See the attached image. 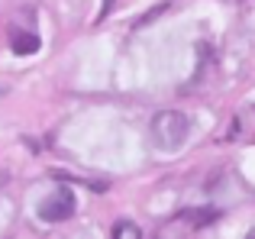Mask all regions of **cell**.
Wrapping results in <instances>:
<instances>
[{
  "mask_svg": "<svg viewBox=\"0 0 255 239\" xmlns=\"http://www.w3.org/2000/svg\"><path fill=\"white\" fill-rule=\"evenodd\" d=\"M75 217V194L68 188H58L55 194H49L39 204V220L45 223H65Z\"/></svg>",
  "mask_w": 255,
  "mask_h": 239,
  "instance_id": "7a4b0ae2",
  "label": "cell"
},
{
  "mask_svg": "<svg viewBox=\"0 0 255 239\" xmlns=\"http://www.w3.org/2000/svg\"><path fill=\"white\" fill-rule=\"evenodd\" d=\"M10 45H13V52H16V55H32V52H39V36L10 29Z\"/></svg>",
  "mask_w": 255,
  "mask_h": 239,
  "instance_id": "3957f363",
  "label": "cell"
},
{
  "mask_svg": "<svg viewBox=\"0 0 255 239\" xmlns=\"http://www.w3.org/2000/svg\"><path fill=\"white\" fill-rule=\"evenodd\" d=\"M110 236H113V239H123V236H129V239H139V236H142V230H139L136 223H129V220H120V223H113Z\"/></svg>",
  "mask_w": 255,
  "mask_h": 239,
  "instance_id": "277c9868",
  "label": "cell"
},
{
  "mask_svg": "<svg viewBox=\"0 0 255 239\" xmlns=\"http://www.w3.org/2000/svg\"><path fill=\"white\" fill-rule=\"evenodd\" d=\"M187 132H191V120L181 110H162V114L152 117L149 123V139L158 152H174L187 142Z\"/></svg>",
  "mask_w": 255,
  "mask_h": 239,
  "instance_id": "6da1fadb",
  "label": "cell"
}]
</instances>
